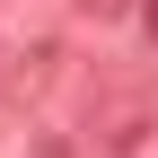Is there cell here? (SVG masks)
<instances>
[{
    "label": "cell",
    "mask_w": 158,
    "mask_h": 158,
    "mask_svg": "<svg viewBox=\"0 0 158 158\" xmlns=\"http://www.w3.org/2000/svg\"><path fill=\"white\" fill-rule=\"evenodd\" d=\"M149 123H158V79H141V88H106L97 114H88V149H97V158H123V149H141Z\"/></svg>",
    "instance_id": "1"
},
{
    "label": "cell",
    "mask_w": 158,
    "mask_h": 158,
    "mask_svg": "<svg viewBox=\"0 0 158 158\" xmlns=\"http://www.w3.org/2000/svg\"><path fill=\"white\" fill-rule=\"evenodd\" d=\"M88 18H123V9H141V0H79Z\"/></svg>",
    "instance_id": "3"
},
{
    "label": "cell",
    "mask_w": 158,
    "mask_h": 158,
    "mask_svg": "<svg viewBox=\"0 0 158 158\" xmlns=\"http://www.w3.org/2000/svg\"><path fill=\"white\" fill-rule=\"evenodd\" d=\"M35 158H97V149H88V141H44Z\"/></svg>",
    "instance_id": "2"
},
{
    "label": "cell",
    "mask_w": 158,
    "mask_h": 158,
    "mask_svg": "<svg viewBox=\"0 0 158 158\" xmlns=\"http://www.w3.org/2000/svg\"><path fill=\"white\" fill-rule=\"evenodd\" d=\"M141 27H149V35H158V0H141Z\"/></svg>",
    "instance_id": "4"
}]
</instances>
